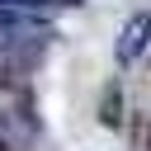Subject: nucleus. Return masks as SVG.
<instances>
[{"label": "nucleus", "mask_w": 151, "mask_h": 151, "mask_svg": "<svg viewBox=\"0 0 151 151\" xmlns=\"http://www.w3.org/2000/svg\"><path fill=\"white\" fill-rule=\"evenodd\" d=\"M99 118H104L109 127H123V113H118V85H109V90H104V104H99Z\"/></svg>", "instance_id": "nucleus-2"}, {"label": "nucleus", "mask_w": 151, "mask_h": 151, "mask_svg": "<svg viewBox=\"0 0 151 151\" xmlns=\"http://www.w3.org/2000/svg\"><path fill=\"white\" fill-rule=\"evenodd\" d=\"M0 151H9V146H5V142H0Z\"/></svg>", "instance_id": "nucleus-4"}, {"label": "nucleus", "mask_w": 151, "mask_h": 151, "mask_svg": "<svg viewBox=\"0 0 151 151\" xmlns=\"http://www.w3.org/2000/svg\"><path fill=\"white\" fill-rule=\"evenodd\" d=\"M57 5H76V0H57Z\"/></svg>", "instance_id": "nucleus-3"}, {"label": "nucleus", "mask_w": 151, "mask_h": 151, "mask_svg": "<svg viewBox=\"0 0 151 151\" xmlns=\"http://www.w3.org/2000/svg\"><path fill=\"white\" fill-rule=\"evenodd\" d=\"M146 42H151V14H132V19L123 24L118 42H113V57H118V61H137V57L146 52Z\"/></svg>", "instance_id": "nucleus-1"}]
</instances>
